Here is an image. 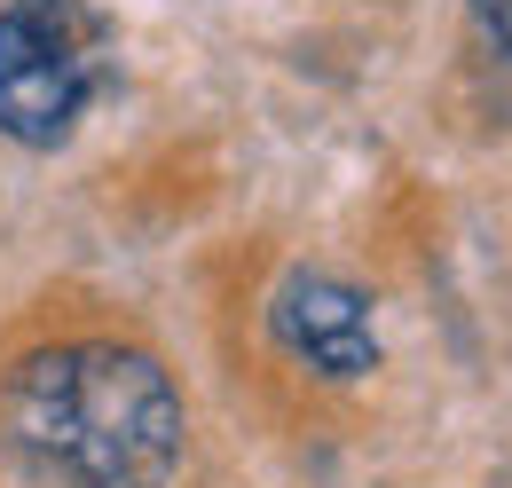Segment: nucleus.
<instances>
[{"label": "nucleus", "instance_id": "nucleus-1", "mask_svg": "<svg viewBox=\"0 0 512 488\" xmlns=\"http://www.w3.org/2000/svg\"><path fill=\"white\" fill-rule=\"evenodd\" d=\"M182 433V394L142 347L79 339L8 378V441L48 488H166Z\"/></svg>", "mask_w": 512, "mask_h": 488}, {"label": "nucleus", "instance_id": "nucleus-4", "mask_svg": "<svg viewBox=\"0 0 512 488\" xmlns=\"http://www.w3.org/2000/svg\"><path fill=\"white\" fill-rule=\"evenodd\" d=\"M473 8H481V24H489V40H497V48L512 56V0H473Z\"/></svg>", "mask_w": 512, "mask_h": 488}, {"label": "nucleus", "instance_id": "nucleus-2", "mask_svg": "<svg viewBox=\"0 0 512 488\" xmlns=\"http://www.w3.org/2000/svg\"><path fill=\"white\" fill-rule=\"evenodd\" d=\"M95 24L79 0H8L0 8V134L56 150L95 95Z\"/></svg>", "mask_w": 512, "mask_h": 488}, {"label": "nucleus", "instance_id": "nucleus-3", "mask_svg": "<svg viewBox=\"0 0 512 488\" xmlns=\"http://www.w3.org/2000/svg\"><path fill=\"white\" fill-rule=\"evenodd\" d=\"M268 331L292 363H308L316 378L347 386V378H371L379 370V323L371 300L347 284V276H323V268H292L268 300Z\"/></svg>", "mask_w": 512, "mask_h": 488}]
</instances>
